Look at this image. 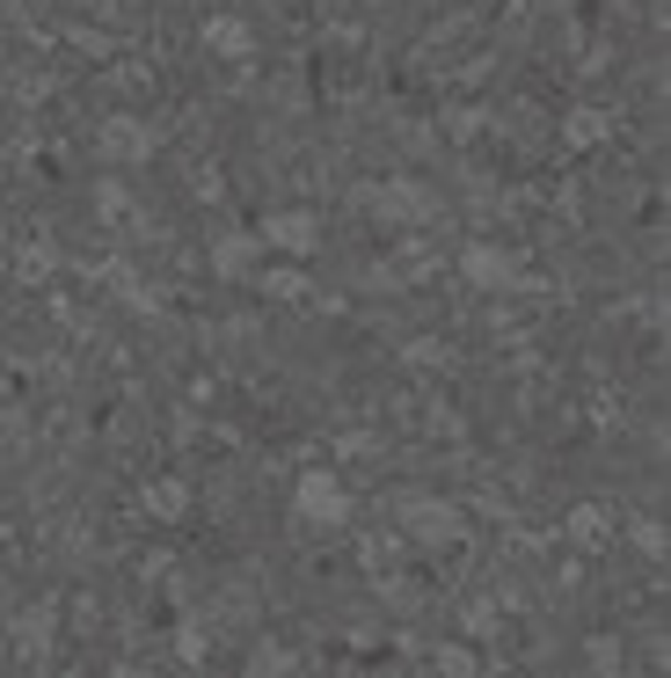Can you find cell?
Listing matches in <instances>:
<instances>
[{"mask_svg": "<svg viewBox=\"0 0 671 678\" xmlns=\"http://www.w3.org/2000/svg\"><path fill=\"white\" fill-rule=\"evenodd\" d=\"M205 37H213L219 52H241V44H248V30H241V22H213V30H205Z\"/></svg>", "mask_w": 671, "mask_h": 678, "instance_id": "cell-7", "label": "cell"}, {"mask_svg": "<svg viewBox=\"0 0 671 678\" xmlns=\"http://www.w3.org/2000/svg\"><path fill=\"white\" fill-rule=\"evenodd\" d=\"M300 511L321 525H343L351 518V496H343V482L336 474H300Z\"/></svg>", "mask_w": 671, "mask_h": 678, "instance_id": "cell-1", "label": "cell"}, {"mask_svg": "<svg viewBox=\"0 0 671 678\" xmlns=\"http://www.w3.org/2000/svg\"><path fill=\"white\" fill-rule=\"evenodd\" d=\"M264 234H270L278 248H292V256H300V248H314V212H285V219L264 226Z\"/></svg>", "mask_w": 671, "mask_h": 678, "instance_id": "cell-3", "label": "cell"}, {"mask_svg": "<svg viewBox=\"0 0 671 678\" xmlns=\"http://www.w3.org/2000/svg\"><path fill=\"white\" fill-rule=\"evenodd\" d=\"M380 212H402V219H424V212H431V197H424V191H409V183H388V191H380Z\"/></svg>", "mask_w": 671, "mask_h": 678, "instance_id": "cell-6", "label": "cell"}, {"mask_svg": "<svg viewBox=\"0 0 671 678\" xmlns=\"http://www.w3.org/2000/svg\"><path fill=\"white\" fill-rule=\"evenodd\" d=\"M467 278H475V285H512V278H518V263H512V256H496V248H467Z\"/></svg>", "mask_w": 671, "mask_h": 678, "instance_id": "cell-4", "label": "cell"}, {"mask_svg": "<svg viewBox=\"0 0 671 678\" xmlns=\"http://www.w3.org/2000/svg\"><path fill=\"white\" fill-rule=\"evenodd\" d=\"M402 518L416 525L424 540H445V533H453V511H445V504H416V496H409V504H402Z\"/></svg>", "mask_w": 671, "mask_h": 678, "instance_id": "cell-5", "label": "cell"}, {"mask_svg": "<svg viewBox=\"0 0 671 678\" xmlns=\"http://www.w3.org/2000/svg\"><path fill=\"white\" fill-rule=\"evenodd\" d=\"M154 146H161V132L140 124V117H110L103 124V154L110 161H140V154H154Z\"/></svg>", "mask_w": 671, "mask_h": 678, "instance_id": "cell-2", "label": "cell"}]
</instances>
